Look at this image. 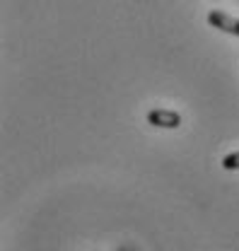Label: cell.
<instances>
[{
	"label": "cell",
	"mask_w": 239,
	"mask_h": 251,
	"mask_svg": "<svg viewBox=\"0 0 239 251\" xmlns=\"http://www.w3.org/2000/svg\"><path fill=\"white\" fill-rule=\"evenodd\" d=\"M150 126H157V128H179L181 126V116L172 109H152L148 114Z\"/></svg>",
	"instance_id": "cell-1"
},
{
	"label": "cell",
	"mask_w": 239,
	"mask_h": 251,
	"mask_svg": "<svg viewBox=\"0 0 239 251\" xmlns=\"http://www.w3.org/2000/svg\"><path fill=\"white\" fill-rule=\"evenodd\" d=\"M222 167L227 169V172H235L239 169V152H232V155H227L222 159Z\"/></svg>",
	"instance_id": "cell-3"
},
{
	"label": "cell",
	"mask_w": 239,
	"mask_h": 251,
	"mask_svg": "<svg viewBox=\"0 0 239 251\" xmlns=\"http://www.w3.org/2000/svg\"><path fill=\"white\" fill-rule=\"evenodd\" d=\"M208 22L215 27V29H222V31H227V34H235V36H239V20H237V17H232V15H227V12L210 10Z\"/></svg>",
	"instance_id": "cell-2"
}]
</instances>
